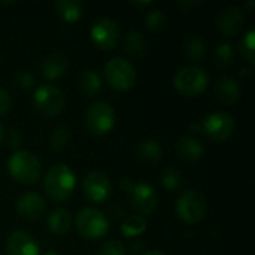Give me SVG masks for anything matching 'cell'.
<instances>
[{"label":"cell","mask_w":255,"mask_h":255,"mask_svg":"<svg viewBox=\"0 0 255 255\" xmlns=\"http://www.w3.org/2000/svg\"><path fill=\"white\" fill-rule=\"evenodd\" d=\"M161 184L166 190H170V191L178 190L182 184L181 173L176 169H166L161 175Z\"/></svg>","instance_id":"obj_29"},{"label":"cell","mask_w":255,"mask_h":255,"mask_svg":"<svg viewBox=\"0 0 255 255\" xmlns=\"http://www.w3.org/2000/svg\"><path fill=\"white\" fill-rule=\"evenodd\" d=\"M70 226H72V217L64 208H57L55 211L51 212L48 218V227L54 235L61 236L67 233Z\"/></svg>","instance_id":"obj_21"},{"label":"cell","mask_w":255,"mask_h":255,"mask_svg":"<svg viewBox=\"0 0 255 255\" xmlns=\"http://www.w3.org/2000/svg\"><path fill=\"white\" fill-rule=\"evenodd\" d=\"M78 82H79L81 91L88 97H94L102 90V79H100L99 73L96 70H91V69L82 70Z\"/></svg>","instance_id":"obj_22"},{"label":"cell","mask_w":255,"mask_h":255,"mask_svg":"<svg viewBox=\"0 0 255 255\" xmlns=\"http://www.w3.org/2000/svg\"><path fill=\"white\" fill-rule=\"evenodd\" d=\"M176 152L181 158H184L187 161H197L202 158L205 149H203V145L197 139L185 136V137H181L178 140Z\"/></svg>","instance_id":"obj_18"},{"label":"cell","mask_w":255,"mask_h":255,"mask_svg":"<svg viewBox=\"0 0 255 255\" xmlns=\"http://www.w3.org/2000/svg\"><path fill=\"white\" fill-rule=\"evenodd\" d=\"M69 140H70V133H69V130L67 128H64V127H57L54 131H52V134H51V149H54V151H61V149H64L66 146H67V143H69Z\"/></svg>","instance_id":"obj_28"},{"label":"cell","mask_w":255,"mask_h":255,"mask_svg":"<svg viewBox=\"0 0 255 255\" xmlns=\"http://www.w3.org/2000/svg\"><path fill=\"white\" fill-rule=\"evenodd\" d=\"M97 255H126V247L121 241L111 239L102 244Z\"/></svg>","instance_id":"obj_30"},{"label":"cell","mask_w":255,"mask_h":255,"mask_svg":"<svg viewBox=\"0 0 255 255\" xmlns=\"http://www.w3.org/2000/svg\"><path fill=\"white\" fill-rule=\"evenodd\" d=\"M206 199L196 190L184 191L176 200V214L187 224L199 223L206 214Z\"/></svg>","instance_id":"obj_7"},{"label":"cell","mask_w":255,"mask_h":255,"mask_svg":"<svg viewBox=\"0 0 255 255\" xmlns=\"http://www.w3.org/2000/svg\"><path fill=\"white\" fill-rule=\"evenodd\" d=\"M244 13L238 6L224 7L217 16V27L226 36H235L244 28Z\"/></svg>","instance_id":"obj_13"},{"label":"cell","mask_w":255,"mask_h":255,"mask_svg":"<svg viewBox=\"0 0 255 255\" xmlns=\"http://www.w3.org/2000/svg\"><path fill=\"white\" fill-rule=\"evenodd\" d=\"M10 103H12V100H10L9 93L4 88H0V117L4 115L9 111Z\"/></svg>","instance_id":"obj_33"},{"label":"cell","mask_w":255,"mask_h":255,"mask_svg":"<svg viewBox=\"0 0 255 255\" xmlns=\"http://www.w3.org/2000/svg\"><path fill=\"white\" fill-rule=\"evenodd\" d=\"M120 185H121V188L124 190V191H131L133 190V187H134V182L130 179V178H123L121 181H120Z\"/></svg>","instance_id":"obj_34"},{"label":"cell","mask_w":255,"mask_h":255,"mask_svg":"<svg viewBox=\"0 0 255 255\" xmlns=\"http://www.w3.org/2000/svg\"><path fill=\"white\" fill-rule=\"evenodd\" d=\"M146 230V221L143 217L140 215H130L123 227H121V232L126 238H134V236H139L142 235L143 232Z\"/></svg>","instance_id":"obj_24"},{"label":"cell","mask_w":255,"mask_h":255,"mask_svg":"<svg viewBox=\"0 0 255 255\" xmlns=\"http://www.w3.org/2000/svg\"><path fill=\"white\" fill-rule=\"evenodd\" d=\"M7 169L10 176L22 185L36 184L42 172L40 161L28 151H15L9 158Z\"/></svg>","instance_id":"obj_2"},{"label":"cell","mask_w":255,"mask_h":255,"mask_svg":"<svg viewBox=\"0 0 255 255\" xmlns=\"http://www.w3.org/2000/svg\"><path fill=\"white\" fill-rule=\"evenodd\" d=\"M45 209H46V203L43 197L33 191L24 193L16 202V211L25 220H37L39 217L43 215Z\"/></svg>","instance_id":"obj_15"},{"label":"cell","mask_w":255,"mask_h":255,"mask_svg":"<svg viewBox=\"0 0 255 255\" xmlns=\"http://www.w3.org/2000/svg\"><path fill=\"white\" fill-rule=\"evenodd\" d=\"M84 196L93 203H103L112 193V184L109 178L102 172H91L82 182Z\"/></svg>","instance_id":"obj_11"},{"label":"cell","mask_w":255,"mask_h":255,"mask_svg":"<svg viewBox=\"0 0 255 255\" xmlns=\"http://www.w3.org/2000/svg\"><path fill=\"white\" fill-rule=\"evenodd\" d=\"M214 58H215V64L221 69L229 67L233 63L235 58V49L230 43H221L217 46L215 52H214Z\"/></svg>","instance_id":"obj_25"},{"label":"cell","mask_w":255,"mask_h":255,"mask_svg":"<svg viewBox=\"0 0 255 255\" xmlns=\"http://www.w3.org/2000/svg\"><path fill=\"white\" fill-rule=\"evenodd\" d=\"M130 205L131 208L140 215H151L157 205H158V196L157 191L154 190V187H151L149 184L145 182H139L134 184L133 190L130 191Z\"/></svg>","instance_id":"obj_10"},{"label":"cell","mask_w":255,"mask_h":255,"mask_svg":"<svg viewBox=\"0 0 255 255\" xmlns=\"http://www.w3.org/2000/svg\"><path fill=\"white\" fill-rule=\"evenodd\" d=\"M120 37V27L109 18H102L91 27V39L102 49H112Z\"/></svg>","instance_id":"obj_12"},{"label":"cell","mask_w":255,"mask_h":255,"mask_svg":"<svg viewBox=\"0 0 255 255\" xmlns=\"http://www.w3.org/2000/svg\"><path fill=\"white\" fill-rule=\"evenodd\" d=\"M215 96L224 105H233L239 100L241 88L239 84L229 76L220 78L215 84Z\"/></svg>","instance_id":"obj_16"},{"label":"cell","mask_w":255,"mask_h":255,"mask_svg":"<svg viewBox=\"0 0 255 255\" xmlns=\"http://www.w3.org/2000/svg\"><path fill=\"white\" fill-rule=\"evenodd\" d=\"M85 127L91 134L103 136L114 128L115 124V112L111 105L106 102L93 103L85 112Z\"/></svg>","instance_id":"obj_6"},{"label":"cell","mask_w":255,"mask_h":255,"mask_svg":"<svg viewBox=\"0 0 255 255\" xmlns=\"http://www.w3.org/2000/svg\"><path fill=\"white\" fill-rule=\"evenodd\" d=\"M45 255H58L57 253H54V251H49V253H46Z\"/></svg>","instance_id":"obj_37"},{"label":"cell","mask_w":255,"mask_h":255,"mask_svg":"<svg viewBox=\"0 0 255 255\" xmlns=\"http://www.w3.org/2000/svg\"><path fill=\"white\" fill-rule=\"evenodd\" d=\"M142 255H164L163 253H160V251H148V253H145V254Z\"/></svg>","instance_id":"obj_35"},{"label":"cell","mask_w":255,"mask_h":255,"mask_svg":"<svg viewBox=\"0 0 255 255\" xmlns=\"http://www.w3.org/2000/svg\"><path fill=\"white\" fill-rule=\"evenodd\" d=\"M15 82L21 87V88H31L34 84V78L30 72L21 70L15 75Z\"/></svg>","instance_id":"obj_32"},{"label":"cell","mask_w":255,"mask_h":255,"mask_svg":"<svg viewBox=\"0 0 255 255\" xmlns=\"http://www.w3.org/2000/svg\"><path fill=\"white\" fill-rule=\"evenodd\" d=\"M105 78L111 87L120 91H127L136 84V69L133 64L121 57L109 60L105 66Z\"/></svg>","instance_id":"obj_5"},{"label":"cell","mask_w":255,"mask_h":255,"mask_svg":"<svg viewBox=\"0 0 255 255\" xmlns=\"http://www.w3.org/2000/svg\"><path fill=\"white\" fill-rule=\"evenodd\" d=\"M136 154L140 160L155 164L161 160L163 157V149L160 146V143L157 140L152 139H145L142 142H139L136 145Z\"/></svg>","instance_id":"obj_19"},{"label":"cell","mask_w":255,"mask_h":255,"mask_svg":"<svg viewBox=\"0 0 255 255\" xmlns=\"http://www.w3.org/2000/svg\"><path fill=\"white\" fill-rule=\"evenodd\" d=\"M54 7L58 16L66 22H75L82 15V3L79 0H58Z\"/></svg>","instance_id":"obj_20"},{"label":"cell","mask_w":255,"mask_h":255,"mask_svg":"<svg viewBox=\"0 0 255 255\" xmlns=\"http://www.w3.org/2000/svg\"><path fill=\"white\" fill-rule=\"evenodd\" d=\"M67 66H69L67 58L63 54L54 52V54H49L42 61L40 70H42V75L46 79H58V78H61L66 73Z\"/></svg>","instance_id":"obj_17"},{"label":"cell","mask_w":255,"mask_h":255,"mask_svg":"<svg viewBox=\"0 0 255 255\" xmlns=\"http://www.w3.org/2000/svg\"><path fill=\"white\" fill-rule=\"evenodd\" d=\"M255 30L251 28L250 31L245 33L244 39L241 40V45H239V51L241 54L244 55L245 60H248L250 63H254V52H255Z\"/></svg>","instance_id":"obj_27"},{"label":"cell","mask_w":255,"mask_h":255,"mask_svg":"<svg viewBox=\"0 0 255 255\" xmlns=\"http://www.w3.org/2000/svg\"><path fill=\"white\" fill-rule=\"evenodd\" d=\"M7 255H39V247L27 232H13L6 241Z\"/></svg>","instance_id":"obj_14"},{"label":"cell","mask_w":255,"mask_h":255,"mask_svg":"<svg viewBox=\"0 0 255 255\" xmlns=\"http://www.w3.org/2000/svg\"><path fill=\"white\" fill-rule=\"evenodd\" d=\"M34 108L45 117H55L64 106V96L61 90L52 84L40 85L33 97Z\"/></svg>","instance_id":"obj_8"},{"label":"cell","mask_w":255,"mask_h":255,"mask_svg":"<svg viewBox=\"0 0 255 255\" xmlns=\"http://www.w3.org/2000/svg\"><path fill=\"white\" fill-rule=\"evenodd\" d=\"M124 51L131 58H140L146 54V42L142 33L130 31L124 40Z\"/></svg>","instance_id":"obj_23"},{"label":"cell","mask_w":255,"mask_h":255,"mask_svg":"<svg viewBox=\"0 0 255 255\" xmlns=\"http://www.w3.org/2000/svg\"><path fill=\"white\" fill-rule=\"evenodd\" d=\"M3 136H4V131H3V127H1V124H0V143H1V140H3Z\"/></svg>","instance_id":"obj_36"},{"label":"cell","mask_w":255,"mask_h":255,"mask_svg":"<svg viewBox=\"0 0 255 255\" xmlns=\"http://www.w3.org/2000/svg\"><path fill=\"white\" fill-rule=\"evenodd\" d=\"M184 52L190 60H200L205 55V42L199 37H187L184 42Z\"/></svg>","instance_id":"obj_26"},{"label":"cell","mask_w":255,"mask_h":255,"mask_svg":"<svg viewBox=\"0 0 255 255\" xmlns=\"http://www.w3.org/2000/svg\"><path fill=\"white\" fill-rule=\"evenodd\" d=\"M76 230L84 239L96 241L109 232V221L100 211L94 208H85L76 215Z\"/></svg>","instance_id":"obj_3"},{"label":"cell","mask_w":255,"mask_h":255,"mask_svg":"<svg viewBox=\"0 0 255 255\" xmlns=\"http://www.w3.org/2000/svg\"><path fill=\"white\" fill-rule=\"evenodd\" d=\"M145 21H146V27H148V28L157 31V30H161V28L166 25V15L163 13V10L154 9V10L148 12Z\"/></svg>","instance_id":"obj_31"},{"label":"cell","mask_w":255,"mask_h":255,"mask_svg":"<svg viewBox=\"0 0 255 255\" xmlns=\"http://www.w3.org/2000/svg\"><path fill=\"white\" fill-rule=\"evenodd\" d=\"M76 185V176L67 164H55L45 175L43 190L55 202L67 200Z\"/></svg>","instance_id":"obj_1"},{"label":"cell","mask_w":255,"mask_h":255,"mask_svg":"<svg viewBox=\"0 0 255 255\" xmlns=\"http://www.w3.org/2000/svg\"><path fill=\"white\" fill-rule=\"evenodd\" d=\"M208 75L202 67L187 66L175 75V87L179 94L185 97H197L208 87Z\"/></svg>","instance_id":"obj_4"},{"label":"cell","mask_w":255,"mask_h":255,"mask_svg":"<svg viewBox=\"0 0 255 255\" xmlns=\"http://www.w3.org/2000/svg\"><path fill=\"white\" fill-rule=\"evenodd\" d=\"M202 133L212 142L227 140L235 130V120L230 114L214 112L202 121Z\"/></svg>","instance_id":"obj_9"}]
</instances>
